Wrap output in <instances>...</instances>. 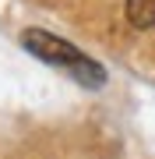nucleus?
<instances>
[{"instance_id":"f257e3e1","label":"nucleus","mask_w":155,"mask_h":159,"mask_svg":"<svg viewBox=\"0 0 155 159\" xmlns=\"http://www.w3.org/2000/svg\"><path fill=\"white\" fill-rule=\"evenodd\" d=\"M21 46H25L28 53H35L39 60L53 64V67H63V71H71L74 64L85 60V53H81L71 39L53 35V32H46V29H25V32H21Z\"/></svg>"},{"instance_id":"f03ea898","label":"nucleus","mask_w":155,"mask_h":159,"mask_svg":"<svg viewBox=\"0 0 155 159\" xmlns=\"http://www.w3.org/2000/svg\"><path fill=\"white\" fill-rule=\"evenodd\" d=\"M127 21L134 29H155V0H127Z\"/></svg>"}]
</instances>
